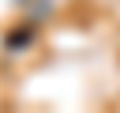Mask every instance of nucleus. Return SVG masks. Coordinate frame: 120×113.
<instances>
[{
  "instance_id": "f257e3e1",
  "label": "nucleus",
  "mask_w": 120,
  "mask_h": 113,
  "mask_svg": "<svg viewBox=\"0 0 120 113\" xmlns=\"http://www.w3.org/2000/svg\"><path fill=\"white\" fill-rule=\"evenodd\" d=\"M26 38H30V34H26V30H19V34H11V38H8V45H26Z\"/></svg>"
}]
</instances>
